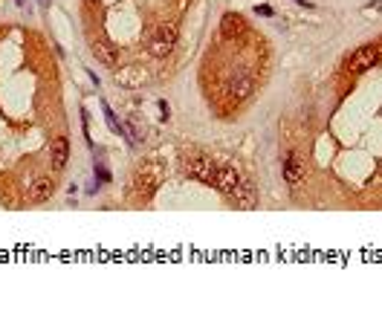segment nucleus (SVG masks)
Wrapping results in <instances>:
<instances>
[{"label": "nucleus", "mask_w": 382, "mask_h": 327, "mask_svg": "<svg viewBox=\"0 0 382 327\" xmlns=\"http://www.w3.org/2000/svg\"><path fill=\"white\" fill-rule=\"evenodd\" d=\"M160 110H162V119H168V113H171L168 110V102H160Z\"/></svg>", "instance_id": "obj_13"}, {"label": "nucleus", "mask_w": 382, "mask_h": 327, "mask_svg": "<svg viewBox=\"0 0 382 327\" xmlns=\"http://www.w3.org/2000/svg\"><path fill=\"white\" fill-rule=\"evenodd\" d=\"M174 44H177V26H162L160 32L154 35L148 49H150L154 58H165V55H171Z\"/></svg>", "instance_id": "obj_2"}, {"label": "nucleus", "mask_w": 382, "mask_h": 327, "mask_svg": "<svg viewBox=\"0 0 382 327\" xmlns=\"http://www.w3.org/2000/svg\"><path fill=\"white\" fill-rule=\"evenodd\" d=\"M18 3H21V6H23V0H18Z\"/></svg>", "instance_id": "obj_15"}, {"label": "nucleus", "mask_w": 382, "mask_h": 327, "mask_svg": "<svg viewBox=\"0 0 382 327\" xmlns=\"http://www.w3.org/2000/svg\"><path fill=\"white\" fill-rule=\"evenodd\" d=\"M52 188H55V183H52V177H38L35 183H29V203H46V200L52 197Z\"/></svg>", "instance_id": "obj_6"}, {"label": "nucleus", "mask_w": 382, "mask_h": 327, "mask_svg": "<svg viewBox=\"0 0 382 327\" xmlns=\"http://www.w3.org/2000/svg\"><path fill=\"white\" fill-rule=\"evenodd\" d=\"M183 171H185L188 177L200 180V183H208V186H211L217 165H214V159H208V156H188V159H185V165H183Z\"/></svg>", "instance_id": "obj_1"}, {"label": "nucleus", "mask_w": 382, "mask_h": 327, "mask_svg": "<svg viewBox=\"0 0 382 327\" xmlns=\"http://www.w3.org/2000/svg\"><path fill=\"white\" fill-rule=\"evenodd\" d=\"M211 186L223 191V194H232L235 188L241 186V174L232 168V165H217V171H214V180H211Z\"/></svg>", "instance_id": "obj_3"}, {"label": "nucleus", "mask_w": 382, "mask_h": 327, "mask_svg": "<svg viewBox=\"0 0 382 327\" xmlns=\"http://www.w3.org/2000/svg\"><path fill=\"white\" fill-rule=\"evenodd\" d=\"M379 61V49L376 47H359L353 55H350V70L353 72H365L370 67H376Z\"/></svg>", "instance_id": "obj_4"}, {"label": "nucleus", "mask_w": 382, "mask_h": 327, "mask_svg": "<svg viewBox=\"0 0 382 327\" xmlns=\"http://www.w3.org/2000/svg\"><path fill=\"white\" fill-rule=\"evenodd\" d=\"M252 93H255V81L252 78H235L232 87H229V96L235 99V102H246Z\"/></svg>", "instance_id": "obj_11"}, {"label": "nucleus", "mask_w": 382, "mask_h": 327, "mask_svg": "<svg viewBox=\"0 0 382 327\" xmlns=\"http://www.w3.org/2000/svg\"><path fill=\"white\" fill-rule=\"evenodd\" d=\"M93 58L99 61V64H104V67H116L119 55H116L113 44H107V41H96V44H93Z\"/></svg>", "instance_id": "obj_9"}, {"label": "nucleus", "mask_w": 382, "mask_h": 327, "mask_svg": "<svg viewBox=\"0 0 382 327\" xmlns=\"http://www.w3.org/2000/svg\"><path fill=\"white\" fill-rule=\"evenodd\" d=\"M49 159H52V168H64L69 159V142L67 136H58V139H52V145H49Z\"/></svg>", "instance_id": "obj_8"}, {"label": "nucleus", "mask_w": 382, "mask_h": 327, "mask_svg": "<svg viewBox=\"0 0 382 327\" xmlns=\"http://www.w3.org/2000/svg\"><path fill=\"white\" fill-rule=\"evenodd\" d=\"M304 177H307V165H304V159H301L298 153H289L287 159H284V180H287L289 186H298Z\"/></svg>", "instance_id": "obj_5"}, {"label": "nucleus", "mask_w": 382, "mask_h": 327, "mask_svg": "<svg viewBox=\"0 0 382 327\" xmlns=\"http://www.w3.org/2000/svg\"><path fill=\"white\" fill-rule=\"evenodd\" d=\"M243 29V18L235 12H226L223 15V21H220V32H223V38H238Z\"/></svg>", "instance_id": "obj_10"}, {"label": "nucleus", "mask_w": 382, "mask_h": 327, "mask_svg": "<svg viewBox=\"0 0 382 327\" xmlns=\"http://www.w3.org/2000/svg\"><path fill=\"white\" fill-rule=\"evenodd\" d=\"M295 3H298V6H307V9H313V3H310V0H295Z\"/></svg>", "instance_id": "obj_14"}, {"label": "nucleus", "mask_w": 382, "mask_h": 327, "mask_svg": "<svg viewBox=\"0 0 382 327\" xmlns=\"http://www.w3.org/2000/svg\"><path fill=\"white\" fill-rule=\"evenodd\" d=\"M229 197L235 200L238 209H255V186L249 183V180H241V186L235 188Z\"/></svg>", "instance_id": "obj_7"}, {"label": "nucleus", "mask_w": 382, "mask_h": 327, "mask_svg": "<svg viewBox=\"0 0 382 327\" xmlns=\"http://www.w3.org/2000/svg\"><path fill=\"white\" fill-rule=\"evenodd\" d=\"M255 12L264 15V18H272V15H275V12H272V6H255Z\"/></svg>", "instance_id": "obj_12"}]
</instances>
